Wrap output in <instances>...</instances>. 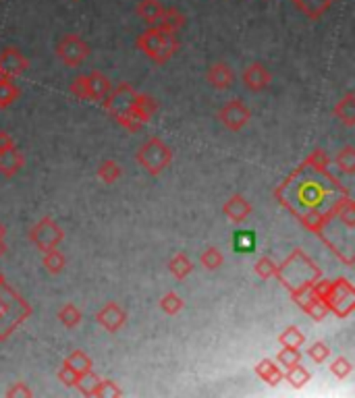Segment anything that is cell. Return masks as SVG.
I'll use <instances>...</instances> for the list:
<instances>
[{"label": "cell", "mask_w": 355, "mask_h": 398, "mask_svg": "<svg viewBox=\"0 0 355 398\" xmlns=\"http://www.w3.org/2000/svg\"><path fill=\"white\" fill-rule=\"evenodd\" d=\"M277 199L281 201L289 212H293L297 206L303 208V212L318 210L328 212L341 197L349 195V189H345L337 181L328 168H316L303 162L287 181L275 191ZM299 212V214H303ZM297 214V216H299Z\"/></svg>", "instance_id": "1"}, {"label": "cell", "mask_w": 355, "mask_h": 398, "mask_svg": "<svg viewBox=\"0 0 355 398\" xmlns=\"http://www.w3.org/2000/svg\"><path fill=\"white\" fill-rule=\"evenodd\" d=\"M275 276L289 292H299V290H308L318 278H322V272L301 249H295L283 263L277 266Z\"/></svg>", "instance_id": "2"}, {"label": "cell", "mask_w": 355, "mask_h": 398, "mask_svg": "<svg viewBox=\"0 0 355 398\" xmlns=\"http://www.w3.org/2000/svg\"><path fill=\"white\" fill-rule=\"evenodd\" d=\"M310 290L318 297L326 305L328 313L332 311L337 318L345 320L354 313L355 309V290L354 285L347 278H337V280H326L318 278Z\"/></svg>", "instance_id": "3"}, {"label": "cell", "mask_w": 355, "mask_h": 398, "mask_svg": "<svg viewBox=\"0 0 355 398\" xmlns=\"http://www.w3.org/2000/svg\"><path fill=\"white\" fill-rule=\"evenodd\" d=\"M30 316L32 305L4 280L0 285V340H6Z\"/></svg>", "instance_id": "4"}, {"label": "cell", "mask_w": 355, "mask_h": 398, "mask_svg": "<svg viewBox=\"0 0 355 398\" xmlns=\"http://www.w3.org/2000/svg\"><path fill=\"white\" fill-rule=\"evenodd\" d=\"M136 46L156 65H167L181 48L177 34L167 32L160 25H150L142 36L136 39Z\"/></svg>", "instance_id": "5"}, {"label": "cell", "mask_w": 355, "mask_h": 398, "mask_svg": "<svg viewBox=\"0 0 355 398\" xmlns=\"http://www.w3.org/2000/svg\"><path fill=\"white\" fill-rule=\"evenodd\" d=\"M136 162L142 166L145 173H150V175L156 177V175L164 173L171 166V162H173V149L164 144L160 137H152V139H148L138 149Z\"/></svg>", "instance_id": "6"}, {"label": "cell", "mask_w": 355, "mask_h": 398, "mask_svg": "<svg viewBox=\"0 0 355 398\" xmlns=\"http://www.w3.org/2000/svg\"><path fill=\"white\" fill-rule=\"evenodd\" d=\"M30 241L40 254H44L48 249L59 247L65 241V230L59 222H54L50 216H44L30 228Z\"/></svg>", "instance_id": "7"}, {"label": "cell", "mask_w": 355, "mask_h": 398, "mask_svg": "<svg viewBox=\"0 0 355 398\" xmlns=\"http://www.w3.org/2000/svg\"><path fill=\"white\" fill-rule=\"evenodd\" d=\"M90 44L77 34H67L59 39L56 44V56L63 61L67 67H79L88 56H90Z\"/></svg>", "instance_id": "8"}, {"label": "cell", "mask_w": 355, "mask_h": 398, "mask_svg": "<svg viewBox=\"0 0 355 398\" xmlns=\"http://www.w3.org/2000/svg\"><path fill=\"white\" fill-rule=\"evenodd\" d=\"M138 94L140 92H136V87L131 83H119L116 87H110L108 96L102 100V106L107 108L108 114H112V118H116V116L129 112Z\"/></svg>", "instance_id": "9"}, {"label": "cell", "mask_w": 355, "mask_h": 398, "mask_svg": "<svg viewBox=\"0 0 355 398\" xmlns=\"http://www.w3.org/2000/svg\"><path fill=\"white\" fill-rule=\"evenodd\" d=\"M251 118V110L241 100H229L222 108L218 110V120L233 133L241 131Z\"/></svg>", "instance_id": "10"}, {"label": "cell", "mask_w": 355, "mask_h": 398, "mask_svg": "<svg viewBox=\"0 0 355 398\" xmlns=\"http://www.w3.org/2000/svg\"><path fill=\"white\" fill-rule=\"evenodd\" d=\"M30 69V61L23 56V52H19L13 46H6L0 52V75L2 77H19Z\"/></svg>", "instance_id": "11"}, {"label": "cell", "mask_w": 355, "mask_h": 398, "mask_svg": "<svg viewBox=\"0 0 355 398\" xmlns=\"http://www.w3.org/2000/svg\"><path fill=\"white\" fill-rule=\"evenodd\" d=\"M96 322L104 328L110 334H116L127 322V313L125 309L116 303V301H108L107 305L96 313Z\"/></svg>", "instance_id": "12"}, {"label": "cell", "mask_w": 355, "mask_h": 398, "mask_svg": "<svg viewBox=\"0 0 355 398\" xmlns=\"http://www.w3.org/2000/svg\"><path fill=\"white\" fill-rule=\"evenodd\" d=\"M291 297H293V301L301 307V311H306L314 322H322V320L328 316L326 305H324L310 289L299 290V292H291Z\"/></svg>", "instance_id": "13"}, {"label": "cell", "mask_w": 355, "mask_h": 398, "mask_svg": "<svg viewBox=\"0 0 355 398\" xmlns=\"http://www.w3.org/2000/svg\"><path fill=\"white\" fill-rule=\"evenodd\" d=\"M222 214L229 218L231 222L241 224V222H246V220L253 214V208H251V204H249L243 195L237 193V195H233V197H229V199L224 201Z\"/></svg>", "instance_id": "14"}, {"label": "cell", "mask_w": 355, "mask_h": 398, "mask_svg": "<svg viewBox=\"0 0 355 398\" xmlns=\"http://www.w3.org/2000/svg\"><path fill=\"white\" fill-rule=\"evenodd\" d=\"M241 81H243V85H246L248 89H251V92H262V89H266V87L270 85L272 75H270V71H268L264 65L253 63V65H249L248 69L243 71Z\"/></svg>", "instance_id": "15"}, {"label": "cell", "mask_w": 355, "mask_h": 398, "mask_svg": "<svg viewBox=\"0 0 355 398\" xmlns=\"http://www.w3.org/2000/svg\"><path fill=\"white\" fill-rule=\"evenodd\" d=\"M23 166H25V156H23V151L17 149V145L0 151V175L2 177L13 179Z\"/></svg>", "instance_id": "16"}, {"label": "cell", "mask_w": 355, "mask_h": 398, "mask_svg": "<svg viewBox=\"0 0 355 398\" xmlns=\"http://www.w3.org/2000/svg\"><path fill=\"white\" fill-rule=\"evenodd\" d=\"M156 110H158L156 98H152V96H148V94H138L136 102H133L131 108H129V114H131L133 118H138L142 125H145V123L152 120V116L156 114Z\"/></svg>", "instance_id": "17"}, {"label": "cell", "mask_w": 355, "mask_h": 398, "mask_svg": "<svg viewBox=\"0 0 355 398\" xmlns=\"http://www.w3.org/2000/svg\"><path fill=\"white\" fill-rule=\"evenodd\" d=\"M332 2L335 0H293V6L310 21H318L322 19V15L330 11Z\"/></svg>", "instance_id": "18"}, {"label": "cell", "mask_w": 355, "mask_h": 398, "mask_svg": "<svg viewBox=\"0 0 355 398\" xmlns=\"http://www.w3.org/2000/svg\"><path fill=\"white\" fill-rule=\"evenodd\" d=\"M206 81H208L212 87H216V89H227V87L233 85L235 73H233V69H231L229 65H224V63H214L212 67L206 71Z\"/></svg>", "instance_id": "19"}, {"label": "cell", "mask_w": 355, "mask_h": 398, "mask_svg": "<svg viewBox=\"0 0 355 398\" xmlns=\"http://www.w3.org/2000/svg\"><path fill=\"white\" fill-rule=\"evenodd\" d=\"M88 77V92H90V100L94 102H102L110 92V79H108L104 73L100 71H92Z\"/></svg>", "instance_id": "20"}, {"label": "cell", "mask_w": 355, "mask_h": 398, "mask_svg": "<svg viewBox=\"0 0 355 398\" xmlns=\"http://www.w3.org/2000/svg\"><path fill=\"white\" fill-rule=\"evenodd\" d=\"M255 373L262 382H266L268 386H279L283 382L284 373L283 369L272 361V359H262L255 365Z\"/></svg>", "instance_id": "21"}, {"label": "cell", "mask_w": 355, "mask_h": 398, "mask_svg": "<svg viewBox=\"0 0 355 398\" xmlns=\"http://www.w3.org/2000/svg\"><path fill=\"white\" fill-rule=\"evenodd\" d=\"M162 11H164V4L160 0H140V4L136 8L138 17L145 21L148 25H158Z\"/></svg>", "instance_id": "22"}, {"label": "cell", "mask_w": 355, "mask_h": 398, "mask_svg": "<svg viewBox=\"0 0 355 398\" xmlns=\"http://www.w3.org/2000/svg\"><path fill=\"white\" fill-rule=\"evenodd\" d=\"M335 118H339L345 127H355V94L354 92H349V94H345L339 102H337V106H335Z\"/></svg>", "instance_id": "23"}, {"label": "cell", "mask_w": 355, "mask_h": 398, "mask_svg": "<svg viewBox=\"0 0 355 398\" xmlns=\"http://www.w3.org/2000/svg\"><path fill=\"white\" fill-rule=\"evenodd\" d=\"M185 21H187V17L179 11L177 6H169V8L162 11V17H160L158 25H160L162 30H167V32L177 34L179 30L185 25Z\"/></svg>", "instance_id": "24"}, {"label": "cell", "mask_w": 355, "mask_h": 398, "mask_svg": "<svg viewBox=\"0 0 355 398\" xmlns=\"http://www.w3.org/2000/svg\"><path fill=\"white\" fill-rule=\"evenodd\" d=\"M42 266L46 268V272L48 274H61L63 270H65V266H67V257L63 251H59V247H54V249H48V251H44L42 254Z\"/></svg>", "instance_id": "25"}, {"label": "cell", "mask_w": 355, "mask_h": 398, "mask_svg": "<svg viewBox=\"0 0 355 398\" xmlns=\"http://www.w3.org/2000/svg\"><path fill=\"white\" fill-rule=\"evenodd\" d=\"M19 96H21V89L17 87V83L11 77L0 75V108H8L11 104L17 102Z\"/></svg>", "instance_id": "26"}, {"label": "cell", "mask_w": 355, "mask_h": 398, "mask_svg": "<svg viewBox=\"0 0 355 398\" xmlns=\"http://www.w3.org/2000/svg\"><path fill=\"white\" fill-rule=\"evenodd\" d=\"M56 318H59V322H61L63 326L73 330V328H77L81 324L83 313H81V309H79L77 305H73V303H63L61 309H59V313H56Z\"/></svg>", "instance_id": "27"}, {"label": "cell", "mask_w": 355, "mask_h": 398, "mask_svg": "<svg viewBox=\"0 0 355 398\" xmlns=\"http://www.w3.org/2000/svg\"><path fill=\"white\" fill-rule=\"evenodd\" d=\"M169 270H171V274H173L177 280H185V278L191 274V270H193V261H191L187 255L183 254V251H179L177 255L171 257V261H169Z\"/></svg>", "instance_id": "28"}, {"label": "cell", "mask_w": 355, "mask_h": 398, "mask_svg": "<svg viewBox=\"0 0 355 398\" xmlns=\"http://www.w3.org/2000/svg\"><path fill=\"white\" fill-rule=\"evenodd\" d=\"M310 371L306 367H301V363H295L291 367H287V373H284L283 380H287L295 390H301L308 382H310Z\"/></svg>", "instance_id": "29"}, {"label": "cell", "mask_w": 355, "mask_h": 398, "mask_svg": "<svg viewBox=\"0 0 355 398\" xmlns=\"http://www.w3.org/2000/svg\"><path fill=\"white\" fill-rule=\"evenodd\" d=\"M65 363L71 367L73 371L79 375V378H83L85 373H90L92 371V367H94V363L90 359V355L88 353H83V351H73L71 355L65 359Z\"/></svg>", "instance_id": "30"}, {"label": "cell", "mask_w": 355, "mask_h": 398, "mask_svg": "<svg viewBox=\"0 0 355 398\" xmlns=\"http://www.w3.org/2000/svg\"><path fill=\"white\" fill-rule=\"evenodd\" d=\"M335 164L341 173L345 175H354L355 173V147L354 145H345L343 149H339Z\"/></svg>", "instance_id": "31"}, {"label": "cell", "mask_w": 355, "mask_h": 398, "mask_svg": "<svg viewBox=\"0 0 355 398\" xmlns=\"http://www.w3.org/2000/svg\"><path fill=\"white\" fill-rule=\"evenodd\" d=\"M121 177H123V168L114 160H104L98 168V179L104 185H114Z\"/></svg>", "instance_id": "32"}, {"label": "cell", "mask_w": 355, "mask_h": 398, "mask_svg": "<svg viewBox=\"0 0 355 398\" xmlns=\"http://www.w3.org/2000/svg\"><path fill=\"white\" fill-rule=\"evenodd\" d=\"M277 261L270 257V255H262L258 261H255V266H253V274L260 278V280H270L275 274H277Z\"/></svg>", "instance_id": "33"}, {"label": "cell", "mask_w": 355, "mask_h": 398, "mask_svg": "<svg viewBox=\"0 0 355 398\" xmlns=\"http://www.w3.org/2000/svg\"><path fill=\"white\" fill-rule=\"evenodd\" d=\"M281 347H293V349H301L306 344V334L297 326H289L283 330V334L279 336Z\"/></svg>", "instance_id": "34"}, {"label": "cell", "mask_w": 355, "mask_h": 398, "mask_svg": "<svg viewBox=\"0 0 355 398\" xmlns=\"http://www.w3.org/2000/svg\"><path fill=\"white\" fill-rule=\"evenodd\" d=\"M92 397H98V398H119L123 397V390L119 388V384L116 382H112V380H98V384L94 386V390H92Z\"/></svg>", "instance_id": "35"}, {"label": "cell", "mask_w": 355, "mask_h": 398, "mask_svg": "<svg viewBox=\"0 0 355 398\" xmlns=\"http://www.w3.org/2000/svg\"><path fill=\"white\" fill-rule=\"evenodd\" d=\"M183 299L179 297L175 290H171V292H167L162 299H160V309L167 313V316H177L179 311L183 309Z\"/></svg>", "instance_id": "36"}, {"label": "cell", "mask_w": 355, "mask_h": 398, "mask_svg": "<svg viewBox=\"0 0 355 398\" xmlns=\"http://www.w3.org/2000/svg\"><path fill=\"white\" fill-rule=\"evenodd\" d=\"M200 263H202V268H206V270L214 272V270H218V268L224 263V255L220 254L216 247H208L204 254L200 255Z\"/></svg>", "instance_id": "37"}, {"label": "cell", "mask_w": 355, "mask_h": 398, "mask_svg": "<svg viewBox=\"0 0 355 398\" xmlns=\"http://www.w3.org/2000/svg\"><path fill=\"white\" fill-rule=\"evenodd\" d=\"M328 369H330V373L335 375V378H339V380H345L349 373H351V369H354V365L351 361L345 357V355H339V357H335L330 365H328Z\"/></svg>", "instance_id": "38"}, {"label": "cell", "mask_w": 355, "mask_h": 398, "mask_svg": "<svg viewBox=\"0 0 355 398\" xmlns=\"http://www.w3.org/2000/svg\"><path fill=\"white\" fill-rule=\"evenodd\" d=\"M301 351L299 349H293V347H283L277 355V361L281 363L283 367H291L295 363H301Z\"/></svg>", "instance_id": "39"}, {"label": "cell", "mask_w": 355, "mask_h": 398, "mask_svg": "<svg viewBox=\"0 0 355 398\" xmlns=\"http://www.w3.org/2000/svg\"><path fill=\"white\" fill-rule=\"evenodd\" d=\"M308 357L314 363L322 365V363L330 359V349H328V344H324L322 340H318V342H314V344L308 349Z\"/></svg>", "instance_id": "40"}, {"label": "cell", "mask_w": 355, "mask_h": 398, "mask_svg": "<svg viewBox=\"0 0 355 398\" xmlns=\"http://www.w3.org/2000/svg\"><path fill=\"white\" fill-rule=\"evenodd\" d=\"M69 89H71V94L75 98H79V100H90V92H88V77L85 75H79V77H75L71 81V85H69Z\"/></svg>", "instance_id": "41"}, {"label": "cell", "mask_w": 355, "mask_h": 398, "mask_svg": "<svg viewBox=\"0 0 355 398\" xmlns=\"http://www.w3.org/2000/svg\"><path fill=\"white\" fill-rule=\"evenodd\" d=\"M116 123L123 127V129H127L129 133H140L143 129V125L138 120V118H133L129 112H125V114H121V116H116Z\"/></svg>", "instance_id": "42"}, {"label": "cell", "mask_w": 355, "mask_h": 398, "mask_svg": "<svg viewBox=\"0 0 355 398\" xmlns=\"http://www.w3.org/2000/svg\"><path fill=\"white\" fill-rule=\"evenodd\" d=\"M306 162H308L310 166H316V168H328V166H330V158H328V154H326L324 149H314V151L306 158Z\"/></svg>", "instance_id": "43"}, {"label": "cell", "mask_w": 355, "mask_h": 398, "mask_svg": "<svg viewBox=\"0 0 355 398\" xmlns=\"http://www.w3.org/2000/svg\"><path fill=\"white\" fill-rule=\"evenodd\" d=\"M56 378L61 380V384H65V386H75L77 382H79V375L73 371L71 367L67 365V363L63 361V365H61V369H59V373H56Z\"/></svg>", "instance_id": "44"}, {"label": "cell", "mask_w": 355, "mask_h": 398, "mask_svg": "<svg viewBox=\"0 0 355 398\" xmlns=\"http://www.w3.org/2000/svg\"><path fill=\"white\" fill-rule=\"evenodd\" d=\"M255 245V239L251 237V232H235V247L243 254H248L253 249Z\"/></svg>", "instance_id": "45"}, {"label": "cell", "mask_w": 355, "mask_h": 398, "mask_svg": "<svg viewBox=\"0 0 355 398\" xmlns=\"http://www.w3.org/2000/svg\"><path fill=\"white\" fill-rule=\"evenodd\" d=\"M6 397L8 398H19V397H25V398H32L34 397V390L25 384V382H15L8 390H6Z\"/></svg>", "instance_id": "46"}, {"label": "cell", "mask_w": 355, "mask_h": 398, "mask_svg": "<svg viewBox=\"0 0 355 398\" xmlns=\"http://www.w3.org/2000/svg\"><path fill=\"white\" fill-rule=\"evenodd\" d=\"M13 145H15L13 135L6 133V131H0V151H2V149H8V147H13Z\"/></svg>", "instance_id": "47"}, {"label": "cell", "mask_w": 355, "mask_h": 398, "mask_svg": "<svg viewBox=\"0 0 355 398\" xmlns=\"http://www.w3.org/2000/svg\"><path fill=\"white\" fill-rule=\"evenodd\" d=\"M6 249H8V247H6V243H4V239H0V257H2V255L6 254Z\"/></svg>", "instance_id": "48"}, {"label": "cell", "mask_w": 355, "mask_h": 398, "mask_svg": "<svg viewBox=\"0 0 355 398\" xmlns=\"http://www.w3.org/2000/svg\"><path fill=\"white\" fill-rule=\"evenodd\" d=\"M4 235H6V226L0 222V239H4Z\"/></svg>", "instance_id": "49"}, {"label": "cell", "mask_w": 355, "mask_h": 398, "mask_svg": "<svg viewBox=\"0 0 355 398\" xmlns=\"http://www.w3.org/2000/svg\"><path fill=\"white\" fill-rule=\"evenodd\" d=\"M4 280H6V278H4V274H2V272H0V285H2V282H4Z\"/></svg>", "instance_id": "50"}, {"label": "cell", "mask_w": 355, "mask_h": 398, "mask_svg": "<svg viewBox=\"0 0 355 398\" xmlns=\"http://www.w3.org/2000/svg\"><path fill=\"white\" fill-rule=\"evenodd\" d=\"M73 2H79V0H73Z\"/></svg>", "instance_id": "51"}]
</instances>
